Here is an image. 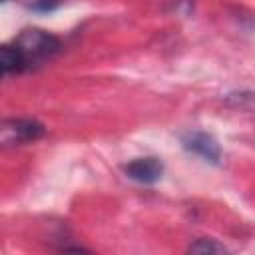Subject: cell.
Instances as JSON below:
<instances>
[{
    "label": "cell",
    "instance_id": "ba28073f",
    "mask_svg": "<svg viewBox=\"0 0 255 255\" xmlns=\"http://www.w3.org/2000/svg\"><path fill=\"white\" fill-rule=\"evenodd\" d=\"M24 4L34 12H52L62 4V0H24Z\"/></svg>",
    "mask_w": 255,
    "mask_h": 255
},
{
    "label": "cell",
    "instance_id": "5b68a950",
    "mask_svg": "<svg viewBox=\"0 0 255 255\" xmlns=\"http://www.w3.org/2000/svg\"><path fill=\"white\" fill-rule=\"evenodd\" d=\"M0 64H2V72H4V74H20V72L30 70L26 56H24V54L20 52V48L14 46V44L2 46Z\"/></svg>",
    "mask_w": 255,
    "mask_h": 255
},
{
    "label": "cell",
    "instance_id": "8992f818",
    "mask_svg": "<svg viewBox=\"0 0 255 255\" xmlns=\"http://www.w3.org/2000/svg\"><path fill=\"white\" fill-rule=\"evenodd\" d=\"M189 253H225L227 247L223 243H217L215 239H207V237H201V239H195L189 247H187Z\"/></svg>",
    "mask_w": 255,
    "mask_h": 255
},
{
    "label": "cell",
    "instance_id": "7a4b0ae2",
    "mask_svg": "<svg viewBox=\"0 0 255 255\" xmlns=\"http://www.w3.org/2000/svg\"><path fill=\"white\" fill-rule=\"evenodd\" d=\"M44 133H46L44 124H40L36 120L16 118V120L4 122L0 139L4 145H22V143H30V141L44 137Z\"/></svg>",
    "mask_w": 255,
    "mask_h": 255
},
{
    "label": "cell",
    "instance_id": "6da1fadb",
    "mask_svg": "<svg viewBox=\"0 0 255 255\" xmlns=\"http://www.w3.org/2000/svg\"><path fill=\"white\" fill-rule=\"evenodd\" d=\"M14 46L20 48V52L26 56L28 66L32 68L34 64H40L44 60L54 58L62 50V42L40 28H26L14 38Z\"/></svg>",
    "mask_w": 255,
    "mask_h": 255
},
{
    "label": "cell",
    "instance_id": "3957f363",
    "mask_svg": "<svg viewBox=\"0 0 255 255\" xmlns=\"http://www.w3.org/2000/svg\"><path fill=\"white\" fill-rule=\"evenodd\" d=\"M181 143L187 151H193L195 155H199L201 159L217 165L221 161V147L217 143V139L205 131H187L181 135Z\"/></svg>",
    "mask_w": 255,
    "mask_h": 255
},
{
    "label": "cell",
    "instance_id": "52a82bcc",
    "mask_svg": "<svg viewBox=\"0 0 255 255\" xmlns=\"http://www.w3.org/2000/svg\"><path fill=\"white\" fill-rule=\"evenodd\" d=\"M227 102L235 108L255 112V92H235L227 96Z\"/></svg>",
    "mask_w": 255,
    "mask_h": 255
},
{
    "label": "cell",
    "instance_id": "277c9868",
    "mask_svg": "<svg viewBox=\"0 0 255 255\" xmlns=\"http://www.w3.org/2000/svg\"><path fill=\"white\" fill-rule=\"evenodd\" d=\"M124 173L137 183L151 185V183L159 181V177L163 173V163L157 157H137L124 165Z\"/></svg>",
    "mask_w": 255,
    "mask_h": 255
}]
</instances>
